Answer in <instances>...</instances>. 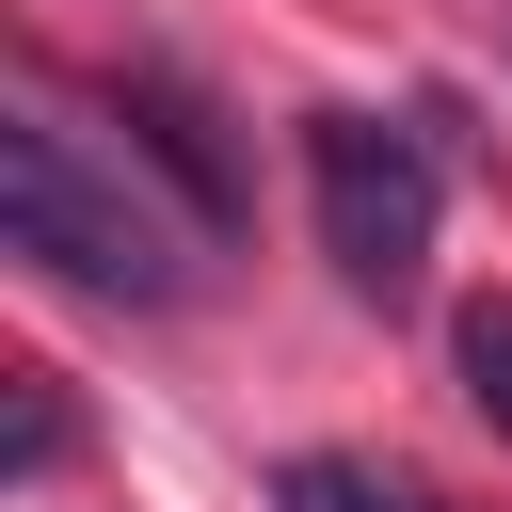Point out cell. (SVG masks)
Segmentation results:
<instances>
[{
	"label": "cell",
	"mask_w": 512,
	"mask_h": 512,
	"mask_svg": "<svg viewBox=\"0 0 512 512\" xmlns=\"http://www.w3.org/2000/svg\"><path fill=\"white\" fill-rule=\"evenodd\" d=\"M0 240H16L48 288H96V304H128V320H160V304L208 288V224H192L128 144H96L48 80L0 96Z\"/></svg>",
	"instance_id": "cell-1"
},
{
	"label": "cell",
	"mask_w": 512,
	"mask_h": 512,
	"mask_svg": "<svg viewBox=\"0 0 512 512\" xmlns=\"http://www.w3.org/2000/svg\"><path fill=\"white\" fill-rule=\"evenodd\" d=\"M304 208H320V256H336L368 304H416L432 224H448V160H432V128H400V112H304Z\"/></svg>",
	"instance_id": "cell-2"
},
{
	"label": "cell",
	"mask_w": 512,
	"mask_h": 512,
	"mask_svg": "<svg viewBox=\"0 0 512 512\" xmlns=\"http://www.w3.org/2000/svg\"><path fill=\"white\" fill-rule=\"evenodd\" d=\"M112 144L208 224V256L240 240V144H224V112H208V80H176V64H112Z\"/></svg>",
	"instance_id": "cell-3"
},
{
	"label": "cell",
	"mask_w": 512,
	"mask_h": 512,
	"mask_svg": "<svg viewBox=\"0 0 512 512\" xmlns=\"http://www.w3.org/2000/svg\"><path fill=\"white\" fill-rule=\"evenodd\" d=\"M272 512H448L416 464H368V448H288L272 464Z\"/></svg>",
	"instance_id": "cell-4"
},
{
	"label": "cell",
	"mask_w": 512,
	"mask_h": 512,
	"mask_svg": "<svg viewBox=\"0 0 512 512\" xmlns=\"http://www.w3.org/2000/svg\"><path fill=\"white\" fill-rule=\"evenodd\" d=\"M64 448H80V400L32 368V384H16V448H0V480H16V496H48V480H64Z\"/></svg>",
	"instance_id": "cell-5"
},
{
	"label": "cell",
	"mask_w": 512,
	"mask_h": 512,
	"mask_svg": "<svg viewBox=\"0 0 512 512\" xmlns=\"http://www.w3.org/2000/svg\"><path fill=\"white\" fill-rule=\"evenodd\" d=\"M464 400H480V432L512 448V288H496V304H464Z\"/></svg>",
	"instance_id": "cell-6"
}]
</instances>
